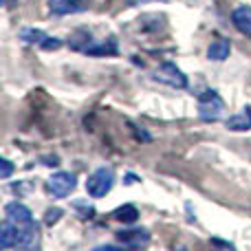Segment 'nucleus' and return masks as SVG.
Masks as SVG:
<instances>
[{
	"label": "nucleus",
	"instance_id": "obj_1",
	"mask_svg": "<svg viewBox=\"0 0 251 251\" xmlns=\"http://www.w3.org/2000/svg\"><path fill=\"white\" fill-rule=\"evenodd\" d=\"M4 218H7V221H11L13 225H18L22 229V236H25V247L26 249L35 247L38 236H40V229H38V223L33 221V214H31V209L26 207V205L18 203V201L7 203V205H4Z\"/></svg>",
	"mask_w": 251,
	"mask_h": 251
},
{
	"label": "nucleus",
	"instance_id": "obj_2",
	"mask_svg": "<svg viewBox=\"0 0 251 251\" xmlns=\"http://www.w3.org/2000/svg\"><path fill=\"white\" fill-rule=\"evenodd\" d=\"M113 185H115L113 168H100L88 176L86 192H88V196H93V199H101V196H106L110 190H113Z\"/></svg>",
	"mask_w": 251,
	"mask_h": 251
},
{
	"label": "nucleus",
	"instance_id": "obj_3",
	"mask_svg": "<svg viewBox=\"0 0 251 251\" xmlns=\"http://www.w3.org/2000/svg\"><path fill=\"white\" fill-rule=\"evenodd\" d=\"M223 110L225 104L216 91H205L203 95H199V117L203 122H218L223 117Z\"/></svg>",
	"mask_w": 251,
	"mask_h": 251
},
{
	"label": "nucleus",
	"instance_id": "obj_4",
	"mask_svg": "<svg viewBox=\"0 0 251 251\" xmlns=\"http://www.w3.org/2000/svg\"><path fill=\"white\" fill-rule=\"evenodd\" d=\"M75 187H77V178L71 172H55L47 181V192L53 199H66Z\"/></svg>",
	"mask_w": 251,
	"mask_h": 251
},
{
	"label": "nucleus",
	"instance_id": "obj_5",
	"mask_svg": "<svg viewBox=\"0 0 251 251\" xmlns=\"http://www.w3.org/2000/svg\"><path fill=\"white\" fill-rule=\"evenodd\" d=\"M152 77H154L156 82L168 84V86H172V88H185L187 86V75L183 73L176 64H172V62H163V64L154 71Z\"/></svg>",
	"mask_w": 251,
	"mask_h": 251
},
{
	"label": "nucleus",
	"instance_id": "obj_6",
	"mask_svg": "<svg viewBox=\"0 0 251 251\" xmlns=\"http://www.w3.org/2000/svg\"><path fill=\"white\" fill-rule=\"evenodd\" d=\"M0 247L2 249H11V247H25V236L22 229L18 225H13L11 221L4 218L0 225Z\"/></svg>",
	"mask_w": 251,
	"mask_h": 251
},
{
	"label": "nucleus",
	"instance_id": "obj_7",
	"mask_svg": "<svg viewBox=\"0 0 251 251\" xmlns=\"http://www.w3.org/2000/svg\"><path fill=\"white\" fill-rule=\"evenodd\" d=\"M115 236H117V240L124 247H146L150 243V231L141 229V227H137V229H122Z\"/></svg>",
	"mask_w": 251,
	"mask_h": 251
},
{
	"label": "nucleus",
	"instance_id": "obj_8",
	"mask_svg": "<svg viewBox=\"0 0 251 251\" xmlns=\"http://www.w3.org/2000/svg\"><path fill=\"white\" fill-rule=\"evenodd\" d=\"M49 9L55 16H69V13H82L88 9V0H49Z\"/></svg>",
	"mask_w": 251,
	"mask_h": 251
},
{
	"label": "nucleus",
	"instance_id": "obj_9",
	"mask_svg": "<svg viewBox=\"0 0 251 251\" xmlns=\"http://www.w3.org/2000/svg\"><path fill=\"white\" fill-rule=\"evenodd\" d=\"M231 22H234V26L243 35L251 38V7H247V4H240V7H236L234 13H231Z\"/></svg>",
	"mask_w": 251,
	"mask_h": 251
},
{
	"label": "nucleus",
	"instance_id": "obj_10",
	"mask_svg": "<svg viewBox=\"0 0 251 251\" xmlns=\"http://www.w3.org/2000/svg\"><path fill=\"white\" fill-rule=\"evenodd\" d=\"M229 53H231V42L227 38H218L207 47V60L225 62L229 57Z\"/></svg>",
	"mask_w": 251,
	"mask_h": 251
},
{
	"label": "nucleus",
	"instance_id": "obj_11",
	"mask_svg": "<svg viewBox=\"0 0 251 251\" xmlns=\"http://www.w3.org/2000/svg\"><path fill=\"white\" fill-rule=\"evenodd\" d=\"M225 126L234 132H245V130H251V106H245L240 113L231 115L225 122Z\"/></svg>",
	"mask_w": 251,
	"mask_h": 251
},
{
	"label": "nucleus",
	"instance_id": "obj_12",
	"mask_svg": "<svg viewBox=\"0 0 251 251\" xmlns=\"http://www.w3.org/2000/svg\"><path fill=\"white\" fill-rule=\"evenodd\" d=\"M84 53H88V55H117L119 53L117 40L108 38V40H104V42H91V47Z\"/></svg>",
	"mask_w": 251,
	"mask_h": 251
},
{
	"label": "nucleus",
	"instance_id": "obj_13",
	"mask_svg": "<svg viewBox=\"0 0 251 251\" xmlns=\"http://www.w3.org/2000/svg\"><path fill=\"white\" fill-rule=\"evenodd\" d=\"M110 216L115 218V221H119V223H124V225H132V223H137V218H139V212H137V207L134 205H122V207H117Z\"/></svg>",
	"mask_w": 251,
	"mask_h": 251
},
{
	"label": "nucleus",
	"instance_id": "obj_14",
	"mask_svg": "<svg viewBox=\"0 0 251 251\" xmlns=\"http://www.w3.org/2000/svg\"><path fill=\"white\" fill-rule=\"evenodd\" d=\"M49 35L44 33L42 29H33V26H26V29L20 31V40L26 44H38V47H42V42L47 40Z\"/></svg>",
	"mask_w": 251,
	"mask_h": 251
},
{
	"label": "nucleus",
	"instance_id": "obj_15",
	"mask_svg": "<svg viewBox=\"0 0 251 251\" xmlns=\"http://www.w3.org/2000/svg\"><path fill=\"white\" fill-rule=\"evenodd\" d=\"M64 216V212H62L60 207H49L47 209V214H44V225H49V227H53L55 223H60V218Z\"/></svg>",
	"mask_w": 251,
	"mask_h": 251
},
{
	"label": "nucleus",
	"instance_id": "obj_16",
	"mask_svg": "<svg viewBox=\"0 0 251 251\" xmlns=\"http://www.w3.org/2000/svg\"><path fill=\"white\" fill-rule=\"evenodd\" d=\"M60 47H62V40L60 38H51V35H49V38L42 42V47H40V49H44V51H57Z\"/></svg>",
	"mask_w": 251,
	"mask_h": 251
},
{
	"label": "nucleus",
	"instance_id": "obj_17",
	"mask_svg": "<svg viewBox=\"0 0 251 251\" xmlns=\"http://www.w3.org/2000/svg\"><path fill=\"white\" fill-rule=\"evenodd\" d=\"M0 165H2V170H0V176H2V178H9V176H11V172H13L11 161H9V159H2V161H0Z\"/></svg>",
	"mask_w": 251,
	"mask_h": 251
},
{
	"label": "nucleus",
	"instance_id": "obj_18",
	"mask_svg": "<svg viewBox=\"0 0 251 251\" xmlns=\"http://www.w3.org/2000/svg\"><path fill=\"white\" fill-rule=\"evenodd\" d=\"M44 161H47L44 165H57V163H60V159H57V156H47Z\"/></svg>",
	"mask_w": 251,
	"mask_h": 251
},
{
	"label": "nucleus",
	"instance_id": "obj_19",
	"mask_svg": "<svg viewBox=\"0 0 251 251\" xmlns=\"http://www.w3.org/2000/svg\"><path fill=\"white\" fill-rule=\"evenodd\" d=\"M134 181H137V176H134V174H126V181H124L126 185H132Z\"/></svg>",
	"mask_w": 251,
	"mask_h": 251
},
{
	"label": "nucleus",
	"instance_id": "obj_20",
	"mask_svg": "<svg viewBox=\"0 0 251 251\" xmlns=\"http://www.w3.org/2000/svg\"><path fill=\"white\" fill-rule=\"evenodd\" d=\"M212 243H214V245H221V247H229V249H234V245H231V243H223V240H216V238H214Z\"/></svg>",
	"mask_w": 251,
	"mask_h": 251
},
{
	"label": "nucleus",
	"instance_id": "obj_21",
	"mask_svg": "<svg viewBox=\"0 0 251 251\" xmlns=\"http://www.w3.org/2000/svg\"><path fill=\"white\" fill-rule=\"evenodd\" d=\"M2 2H4V7L7 9H11V7H16L18 4V0H2Z\"/></svg>",
	"mask_w": 251,
	"mask_h": 251
},
{
	"label": "nucleus",
	"instance_id": "obj_22",
	"mask_svg": "<svg viewBox=\"0 0 251 251\" xmlns=\"http://www.w3.org/2000/svg\"><path fill=\"white\" fill-rule=\"evenodd\" d=\"M139 2H148V0H130V4H139Z\"/></svg>",
	"mask_w": 251,
	"mask_h": 251
}]
</instances>
